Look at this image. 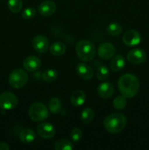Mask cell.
<instances>
[{"instance_id": "obj_1", "label": "cell", "mask_w": 149, "mask_h": 150, "mask_svg": "<svg viewBox=\"0 0 149 150\" xmlns=\"http://www.w3.org/2000/svg\"><path fill=\"white\" fill-rule=\"evenodd\" d=\"M118 86L123 96L126 98H132L138 92L140 82L135 76L131 73H127L119 78Z\"/></svg>"}, {"instance_id": "obj_2", "label": "cell", "mask_w": 149, "mask_h": 150, "mask_svg": "<svg viewBox=\"0 0 149 150\" xmlns=\"http://www.w3.org/2000/svg\"><path fill=\"white\" fill-rule=\"evenodd\" d=\"M103 125L109 133H118L125 128L127 125V118L124 114L114 113L105 118Z\"/></svg>"}, {"instance_id": "obj_3", "label": "cell", "mask_w": 149, "mask_h": 150, "mask_svg": "<svg viewBox=\"0 0 149 150\" xmlns=\"http://www.w3.org/2000/svg\"><path fill=\"white\" fill-rule=\"evenodd\" d=\"M75 51L78 58L83 62H89L92 60L96 54L94 45L87 40L79 41L75 46Z\"/></svg>"}, {"instance_id": "obj_4", "label": "cell", "mask_w": 149, "mask_h": 150, "mask_svg": "<svg viewBox=\"0 0 149 150\" xmlns=\"http://www.w3.org/2000/svg\"><path fill=\"white\" fill-rule=\"evenodd\" d=\"M49 115L46 105L42 103H34L29 109V116L34 122H42L46 120Z\"/></svg>"}, {"instance_id": "obj_5", "label": "cell", "mask_w": 149, "mask_h": 150, "mask_svg": "<svg viewBox=\"0 0 149 150\" xmlns=\"http://www.w3.org/2000/svg\"><path fill=\"white\" fill-rule=\"evenodd\" d=\"M8 81L14 89H20L28 82V74L22 69H15L10 73Z\"/></svg>"}, {"instance_id": "obj_6", "label": "cell", "mask_w": 149, "mask_h": 150, "mask_svg": "<svg viewBox=\"0 0 149 150\" xmlns=\"http://www.w3.org/2000/svg\"><path fill=\"white\" fill-rule=\"evenodd\" d=\"M18 98L15 95L10 92H4L0 95V108L3 110H12L18 105Z\"/></svg>"}, {"instance_id": "obj_7", "label": "cell", "mask_w": 149, "mask_h": 150, "mask_svg": "<svg viewBox=\"0 0 149 150\" xmlns=\"http://www.w3.org/2000/svg\"><path fill=\"white\" fill-rule=\"evenodd\" d=\"M127 60L133 64H140L146 60V54L143 49L136 48L127 53Z\"/></svg>"}, {"instance_id": "obj_8", "label": "cell", "mask_w": 149, "mask_h": 150, "mask_svg": "<svg viewBox=\"0 0 149 150\" xmlns=\"http://www.w3.org/2000/svg\"><path fill=\"white\" fill-rule=\"evenodd\" d=\"M115 53V48L112 43L103 42L98 47L97 54L99 58L104 60H108L112 58Z\"/></svg>"}, {"instance_id": "obj_9", "label": "cell", "mask_w": 149, "mask_h": 150, "mask_svg": "<svg viewBox=\"0 0 149 150\" xmlns=\"http://www.w3.org/2000/svg\"><path fill=\"white\" fill-rule=\"evenodd\" d=\"M141 41V35L137 31L130 29L123 35V42L128 46H135Z\"/></svg>"}, {"instance_id": "obj_10", "label": "cell", "mask_w": 149, "mask_h": 150, "mask_svg": "<svg viewBox=\"0 0 149 150\" xmlns=\"http://www.w3.org/2000/svg\"><path fill=\"white\" fill-rule=\"evenodd\" d=\"M37 133L42 139H51L55 136V127L49 122H42L38 125Z\"/></svg>"}, {"instance_id": "obj_11", "label": "cell", "mask_w": 149, "mask_h": 150, "mask_svg": "<svg viewBox=\"0 0 149 150\" xmlns=\"http://www.w3.org/2000/svg\"><path fill=\"white\" fill-rule=\"evenodd\" d=\"M34 49L39 53H45L49 48V40L44 35H37L32 40Z\"/></svg>"}, {"instance_id": "obj_12", "label": "cell", "mask_w": 149, "mask_h": 150, "mask_svg": "<svg viewBox=\"0 0 149 150\" xmlns=\"http://www.w3.org/2000/svg\"><path fill=\"white\" fill-rule=\"evenodd\" d=\"M56 10V5L53 1L47 0L43 1L38 6V12L39 14L45 17L51 16Z\"/></svg>"}, {"instance_id": "obj_13", "label": "cell", "mask_w": 149, "mask_h": 150, "mask_svg": "<svg viewBox=\"0 0 149 150\" xmlns=\"http://www.w3.org/2000/svg\"><path fill=\"white\" fill-rule=\"evenodd\" d=\"M77 75L84 80H90L93 76V71L91 67L86 63H79L76 67Z\"/></svg>"}, {"instance_id": "obj_14", "label": "cell", "mask_w": 149, "mask_h": 150, "mask_svg": "<svg viewBox=\"0 0 149 150\" xmlns=\"http://www.w3.org/2000/svg\"><path fill=\"white\" fill-rule=\"evenodd\" d=\"M114 90L115 88L112 83L110 82H104L98 86L97 93L100 98L108 99L112 96L114 94Z\"/></svg>"}, {"instance_id": "obj_15", "label": "cell", "mask_w": 149, "mask_h": 150, "mask_svg": "<svg viewBox=\"0 0 149 150\" xmlns=\"http://www.w3.org/2000/svg\"><path fill=\"white\" fill-rule=\"evenodd\" d=\"M23 66L28 71L34 72L40 67L41 60L39 57L30 56L25 59L23 62Z\"/></svg>"}, {"instance_id": "obj_16", "label": "cell", "mask_w": 149, "mask_h": 150, "mask_svg": "<svg viewBox=\"0 0 149 150\" xmlns=\"http://www.w3.org/2000/svg\"><path fill=\"white\" fill-rule=\"evenodd\" d=\"M126 64V60L124 57L121 55H117L114 57L112 59L110 64V67L111 70L112 71L118 72L123 70Z\"/></svg>"}, {"instance_id": "obj_17", "label": "cell", "mask_w": 149, "mask_h": 150, "mask_svg": "<svg viewBox=\"0 0 149 150\" xmlns=\"http://www.w3.org/2000/svg\"><path fill=\"white\" fill-rule=\"evenodd\" d=\"M70 99H71V103L73 105L80 106L86 101V94L82 90H75L72 92Z\"/></svg>"}, {"instance_id": "obj_18", "label": "cell", "mask_w": 149, "mask_h": 150, "mask_svg": "<svg viewBox=\"0 0 149 150\" xmlns=\"http://www.w3.org/2000/svg\"><path fill=\"white\" fill-rule=\"evenodd\" d=\"M35 137H36V135H35L34 130L29 128L23 129L19 135V139H20V142L24 144L32 143L35 139Z\"/></svg>"}, {"instance_id": "obj_19", "label": "cell", "mask_w": 149, "mask_h": 150, "mask_svg": "<svg viewBox=\"0 0 149 150\" xmlns=\"http://www.w3.org/2000/svg\"><path fill=\"white\" fill-rule=\"evenodd\" d=\"M50 51L51 54L56 57H59L63 55L66 51V45L63 42H53L50 47Z\"/></svg>"}, {"instance_id": "obj_20", "label": "cell", "mask_w": 149, "mask_h": 150, "mask_svg": "<svg viewBox=\"0 0 149 150\" xmlns=\"http://www.w3.org/2000/svg\"><path fill=\"white\" fill-rule=\"evenodd\" d=\"M94 117V112L91 108H86L83 110L80 114V119L83 124H89L93 120Z\"/></svg>"}, {"instance_id": "obj_21", "label": "cell", "mask_w": 149, "mask_h": 150, "mask_svg": "<svg viewBox=\"0 0 149 150\" xmlns=\"http://www.w3.org/2000/svg\"><path fill=\"white\" fill-rule=\"evenodd\" d=\"M54 147L56 150H72L74 146L67 139H59L55 143Z\"/></svg>"}, {"instance_id": "obj_22", "label": "cell", "mask_w": 149, "mask_h": 150, "mask_svg": "<svg viewBox=\"0 0 149 150\" xmlns=\"http://www.w3.org/2000/svg\"><path fill=\"white\" fill-rule=\"evenodd\" d=\"M49 110L53 114H58L61 110V102L58 98H53L49 100L48 103Z\"/></svg>"}, {"instance_id": "obj_23", "label": "cell", "mask_w": 149, "mask_h": 150, "mask_svg": "<svg viewBox=\"0 0 149 150\" xmlns=\"http://www.w3.org/2000/svg\"><path fill=\"white\" fill-rule=\"evenodd\" d=\"M42 80L46 82L54 81L58 78V72L56 70L49 69L43 72L42 74Z\"/></svg>"}, {"instance_id": "obj_24", "label": "cell", "mask_w": 149, "mask_h": 150, "mask_svg": "<svg viewBox=\"0 0 149 150\" xmlns=\"http://www.w3.org/2000/svg\"><path fill=\"white\" fill-rule=\"evenodd\" d=\"M8 8L12 13H17L21 10L23 7V1L22 0H8L7 2Z\"/></svg>"}, {"instance_id": "obj_25", "label": "cell", "mask_w": 149, "mask_h": 150, "mask_svg": "<svg viewBox=\"0 0 149 150\" xmlns=\"http://www.w3.org/2000/svg\"><path fill=\"white\" fill-rule=\"evenodd\" d=\"M109 69L105 65H99L96 70V76L100 81H105L109 77Z\"/></svg>"}, {"instance_id": "obj_26", "label": "cell", "mask_w": 149, "mask_h": 150, "mask_svg": "<svg viewBox=\"0 0 149 150\" xmlns=\"http://www.w3.org/2000/svg\"><path fill=\"white\" fill-rule=\"evenodd\" d=\"M122 26L118 23H111L107 27V31L112 36H118L122 32Z\"/></svg>"}, {"instance_id": "obj_27", "label": "cell", "mask_w": 149, "mask_h": 150, "mask_svg": "<svg viewBox=\"0 0 149 150\" xmlns=\"http://www.w3.org/2000/svg\"><path fill=\"white\" fill-rule=\"evenodd\" d=\"M127 98L123 95L117 96L113 100V107L117 110H123L127 106Z\"/></svg>"}, {"instance_id": "obj_28", "label": "cell", "mask_w": 149, "mask_h": 150, "mask_svg": "<svg viewBox=\"0 0 149 150\" xmlns=\"http://www.w3.org/2000/svg\"><path fill=\"white\" fill-rule=\"evenodd\" d=\"M36 14V10L33 7H28L22 12V17L25 19H30Z\"/></svg>"}, {"instance_id": "obj_29", "label": "cell", "mask_w": 149, "mask_h": 150, "mask_svg": "<svg viewBox=\"0 0 149 150\" xmlns=\"http://www.w3.org/2000/svg\"><path fill=\"white\" fill-rule=\"evenodd\" d=\"M70 137L74 142H78L82 137V131L79 128H74L70 133Z\"/></svg>"}, {"instance_id": "obj_30", "label": "cell", "mask_w": 149, "mask_h": 150, "mask_svg": "<svg viewBox=\"0 0 149 150\" xmlns=\"http://www.w3.org/2000/svg\"><path fill=\"white\" fill-rule=\"evenodd\" d=\"M10 147H9L8 145L7 144L4 142H1L0 143V150H9Z\"/></svg>"}]
</instances>
